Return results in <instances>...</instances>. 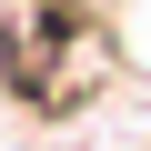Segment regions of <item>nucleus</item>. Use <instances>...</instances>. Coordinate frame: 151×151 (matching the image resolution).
Returning <instances> with one entry per match:
<instances>
[{"mask_svg": "<svg viewBox=\"0 0 151 151\" xmlns=\"http://www.w3.org/2000/svg\"><path fill=\"white\" fill-rule=\"evenodd\" d=\"M121 81V40L101 0H0V91L30 121H81Z\"/></svg>", "mask_w": 151, "mask_h": 151, "instance_id": "f257e3e1", "label": "nucleus"}]
</instances>
